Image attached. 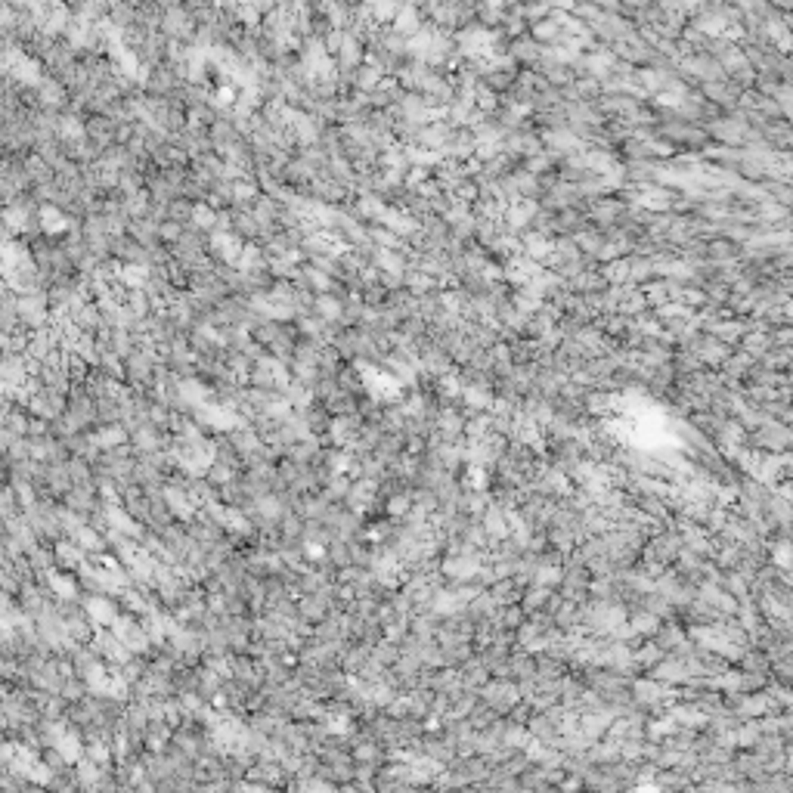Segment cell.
<instances>
[{
  "label": "cell",
  "instance_id": "1",
  "mask_svg": "<svg viewBox=\"0 0 793 793\" xmlns=\"http://www.w3.org/2000/svg\"><path fill=\"white\" fill-rule=\"evenodd\" d=\"M84 611L96 626H112V620L121 614V602L112 595H84Z\"/></svg>",
  "mask_w": 793,
  "mask_h": 793
},
{
  "label": "cell",
  "instance_id": "2",
  "mask_svg": "<svg viewBox=\"0 0 793 793\" xmlns=\"http://www.w3.org/2000/svg\"><path fill=\"white\" fill-rule=\"evenodd\" d=\"M53 552H56V564L62 570H78L84 561H87V552H84L71 536H62L59 543H53Z\"/></svg>",
  "mask_w": 793,
  "mask_h": 793
},
{
  "label": "cell",
  "instance_id": "3",
  "mask_svg": "<svg viewBox=\"0 0 793 793\" xmlns=\"http://www.w3.org/2000/svg\"><path fill=\"white\" fill-rule=\"evenodd\" d=\"M90 437L103 446V450H115V446H121V443H130V431L124 428V422L96 425V428L90 431Z\"/></svg>",
  "mask_w": 793,
  "mask_h": 793
},
{
  "label": "cell",
  "instance_id": "4",
  "mask_svg": "<svg viewBox=\"0 0 793 793\" xmlns=\"http://www.w3.org/2000/svg\"><path fill=\"white\" fill-rule=\"evenodd\" d=\"M298 614L307 617L310 623H319L323 617H329V595L323 592H307L298 598Z\"/></svg>",
  "mask_w": 793,
  "mask_h": 793
},
{
  "label": "cell",
  "instance_id": "5",
  "mask_svg": "<svg viewBox=\"0 0 793 793\" xmlns=\"http://www.w3.org/2000/svg\"><path fill=\"white\" fill-rule=\"evenodd\" d=\"M242 475V468L239 465H230V462H221V459H214V462L208 465V481L214 484V486H226L230 481H236V477Z\"/></svg>",
  "mask_w": 793,
  "mask_h": 793
},
{
  "label": "cell",
  "instance_id": "6",
  "mask_svg": "<svg viewBox=\"0 0 793 793\" xmlns=\"http://www.w3.org/2000/svg\"><path fill=\"white\" fill-rule=\"evenodd\" d=\"M350 486H353V481L348 475H335L332 477L329 484L323 486V493L329 496V502H348V496H350Z\"/></svg>",
  "mask_w": 793,
  "mask_h": 793
},
{
  "label": "cell",
  "instance_id": "7",
  "mask_svg": "<svg viewBox=\"0 0 793 793\" xmlns=\"http://www.w3.org/2000/svg\"><path fill=\"white\" fill-rule=\"evenodd\" d=\"M409 509H412V493L409 490L394 493V496L384 499V515H388V518H397V521H400V518H403Z\"/></svg>",
  "mask_w": 793,
  "mask_h": 793
},
{
  "label": "cell",
  "instance_id": "8",
  "mask_svg": "<svg viewBox=\"0 0 793 793\" xmlns=\"http://www.w3.org/2000/svg\"><path fill=\"white\" fill-rule=\"evenodd\" d=\"M28 558H31V568H35V573L59 568V564H56V552H53V545H46V543H41V545H37V549L31 552Z\"/></svg>",
  "mask_w": 793,
  "mask_h": 793
},
{
  "label": "cell",
  "instance_id": "9",
  "mask_svg": "<svg viewBox=\"0 0 793 793\" xmlns=\"http://www.w3.org/2000/svg\"><path fill=\"white\" fill-rule=\"evenodd\" d=\"M400 654H403V651H400V642H391V638H382V642L372 648V657L382 660L384 666H394L400 660Z\"/></svg>",
  "mask_w": 793,
  "mask_h": 793
},
{
  "label": "cell",
  "instance_id": "10",
  "mask_svg": "<svg viewBox=\"0 0 793 793\" xmlns=\"http://www.w3.org/2000/svg\"><path fill=\"white\" fill-rule=\"evenodd\" d=\"M329 561L335 564L338 570L348 568V564H353V561H350V543H348V539H338V536L332 539V543H329Z\"/></svg>",
  "mask_w": 793,
  "mask_h": 793
},
{
  "label": "cell",
  "instance_id": "11",
  "mask_svg": "<svg viewBox=\"0 0 793 793\" xmlns=\"http://www.w3.org/2000/svg\"><path fill=\"white\" fill-rule=\"evenodd\" d=\"M189 221L196 226H202V230H211V226H217V211L208 208L205 202H198V205H192V217H189Z\"/></svg>",
  "mask_w": 793,
  "mask_h": 793
},
{
  "label": "cell",
  "instance_id": "12",
  "mask_svg": "<svg viewBox=\"0 0 793 793\" xmlns=\"http://www.w3.org/2000/svg\"><path fill=\"white\" fill-rule=\"evenodd\" d=\"M87 691H90V688H87V682H84L81 676H69V679L62 682V691H59V694L69 697V701L75 704V701H81V697L87 694Z\"/></svg>",
  "mask_w": 793,
  "mask_h": 793
},
{
  "label": "cell",
  "instance_id": "13",
  "mask_svg": "<svg viewBox=\"0 0 793 793\" xmlns=\"http://www.w3.org/2000/svg\"><path fill=\"white\" fill-rule=\"evenodd\" d=\"M384 672H388V666H384L382 660H375V657H369L363 666H359V672L357 676L363 679V682H382L384 679Z\"/></svg>",
  "mask_w": 793,
  "mask_h": 793
},
{
  "label": "cell",
  "instance_id": "14",
  "mask_svg": "<svg viewBox=\"0 0 793 793\" xmlns=\"http://www.w3.org/2000/svg\"><path fill=\"white\" fill-rule=\"evenodd\" d=\"M208 611L217 617L226 614V589H217V592H208Z\"/></svg>",
  "mask_w": 793,
  "mask_h": 793
},
{
  "label": "cell",
  "instance_id": "15",
  "mask_svg": "<svg viewBox=\"0 0 793 793\" xmlns=\"http://www.w3.org/2000/svg\"><path fill=\"white\" fill-rule=\"evenodd\" d=\"M46 434H50V418L31 416V425H28V437H46Z\"/></svg>",
  "mask_w": 793,
  "mask_h": 793
}]
</instances>
